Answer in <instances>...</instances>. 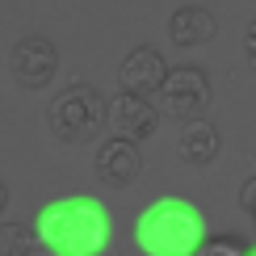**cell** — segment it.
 <instances>
[{
	"label": "cell",
	"instance_id": "cell-1",
	"mask_svg": "<svg viewBox=\"0 0 256 256\" xmlns=\"http://www.w3.org/2000/svg\"><path fill=\"white\" fill-rule=\"evenodd\" d=\"M30 231H34L38 248L50 256H101L110 248L114 218L101 198L68 194L55 202H42Z\"/></svg>",
	"mask_w": 256,
	"mask_h": 256
},
{
	"label": "cell",
	"instance_id": "cell-2",
	"mask_svg": "<svg viewBox=\"0 0 256 256\" xmlns=\"http://www.w3.org/2000/svg\"><path fill=\"white\" fill-rule=\"evenodd\" d=\"M206 236L210 227H206L202 206L176 194L156 198L134 218V248L143 256H194L206 244Z\"/></svg>",
	"mask_w": 256,
	"mask_h": 256
},
{
	"label": "cell",
	"instance_id": "cell-3",
	"mask_svg": "<svg viewBox=\"0 0 256 256\" xmlns=\"http://www.w3.org/2000/svg\"><path fill=\"white\" fill-rule=\"evenodd\" d=\"M46 126H50V134H55V138H63V143L92 138L105 126V97L92 88L88 80H72L68 88L50 101Z\"/></svg>",
	"mask_w": 256,
	"mask_h": 256
},
{
	"label": "cell",
	"instance_id": "cell-4",
	"mask_svg": "<svg viewBox=\"0 0 256 256\" xmlns=\"http://www.w3.org/2000/svg\"><path fill=\"white\" fill-rule=\"evenodd\" d=\"M156 97H160V114L176 122H194L210 105V76L202 68H168Z\"/></svg>",
	"mask_w": 256,
	"mask_h": 256
},
{
	"label": "cell",
	"instance_id": "cell-5",
	"mask_svg": "<svg viewBox=\"0 0 256 256\" xmlns=\"http://www.w3.org/2000/svg\"><path fill=\"white\" fill-rule=\"evenodd\" d=\"M8 72L21 88H46L59 72V46L42 34H26L8 50Z\"/></svg>",
	"mask_w": 256,
	"mask_h": 256
},
{
	"label": "cell",
	"instance_id": "cell-6",
	"mask_svg": "<svg viewBox=\"0 0 256 256\" xmlns=\"http://www.w3.org/2000/svg\"><path fill=\"white\" fill-rule=\"evenodd\" d=\"M105 122H110L114 138H126V143H143V138L156 134L160 126V110L143 97H130V92H118L110 105H105Z\"/></svg>",
	"mask_w": 256,
	"mask_h": 256
},
{
	"label": "cell",
	"instance_id": "cell-7",
	"mask_svg": "<svg viewBox=\"0 0 256 256\" xmlns=\"http://www.w3.org/2000/svg\"><path fill=\"white\" fill-rule=\"evenodd\" d=\"M92 172L105 189H126L134 185L138 172H143V152H138L134 143H126V138H105L97 147V156H92Z\"/></svg>",
	"mask_w": 256,
	"mask_h": 256
},
{
	"label": "cell",
	"instance_id": "cell-8",
	"mask_svg": "<svg viewBox=\"0 0 256 256\" xmlns=\"http://www.w3.org/2000/svg\"><path fill=\"white\" fill-rule=\"evenodd\" d=\"M164 76H168V63H164V55H160L156 46H134V50H126V59H122V68H118L122 92L143 97V101H152L156 92H160Z\"/></svg>",
	"mask_w": 256,
	"mask_h": 256
},
{
	"label": "cell",
	"instance_id": "cell-9",
	"mask_svg": "<svg viewBox=\"0 0 256 256\" xmlns=\"http://www.w3.org/2000/svg\"><path fill=\"white\" fill-rule=\"evenodd\" d=\"M214 156H218V126L214 122L194 118V122L180 126V134H176V160L180 164L206 168V164H214Z\"/></svg>",
	"mask_w": 256,
	"mask_h": 256
},
{
	"label": "cell",
	"instance_id": "cell-10",
	"mask_svg": "<svg viewBox=\"0 0 256 256\" xmlns=\"http://www.w3.org/2000/svg\"><path fill=\"white\" fill-rule=\"evenodd\" d=\"M214 34H218V21L202 4H180V8H172V17H168V38H172L176 46H202V42H210Z\"/></svg>",
	"mask_w": 256,
	"mask_h": 256
},
{
	"label": "cell",
	"instance_id": "cell-11",
	"mask_svg": "<svg viewBox=\"0 0 256 256\" xmlns=\"http://www.w3.org/2000/svg\"><path fill=\"white\" fill-rule=\"evenodd\" d=\"M34 252H38V240L30 231V222H21V218L0 222V256H34Z\"/></svg>",
	"mask_w": 256,
	"mask_h": 256
},
{
	"label": "cell",
	"instance_id": "cell-12",
	"mask_svg": "<svg viewBox=\"0 0 256 256\" xmlns=\"http://www.w3.org/2000/svg\"><path fill=\"white\" fill-rule=\"evenodd\" d=\"M194 256H248V248H244V240H236V236H206V244H202Z\"/></svg>",
	"mask_w": 256,
	"mask_h": 256
},
{
	"label": "cell",
	"instance_id": "cell-13",
	"mask_svg": "<svg viewBox=\"0 0 256 256\" xmlns=\"http://www.w3.org/2000/svg\"><path fill=\"white\" fill-rule=\"evenodd\" d=\"M244 59H248V68L256 72V21L244 26Z\"/></svg>",
	"mask_w": 256,
	"mask_h": 256
},
{
	"label": "cell",
	"instance_id": "cell-14",
	"mask_svg": "<svg viewBox=\"0 0 256 256\" xmlns=\"http://www.w3.org/2000/svg\"><path fill=\"white\" fill-rule=\"evenodd\" d=\"M240 206L248 210V214L256 210V176H252V180H244V189H240Z\"/></svg>",
	"mask_w": 256,
	"mask_h": 256
},
{
	"label": "cell",
	"instance_id": "cell-15",
	"mask_svg": "<svg viewBox=\"0 0 256 256\" xmlns=\"http://www.w3.org/2000/svg\"><path fill=\"white\" fill-rule=\"evenodd\" d=\"M4 206H8V185L0 180V214H4Z\"/></svg>",
	"mask_w": 256,
	"mask_h": 256
},
{
	"label": "cell",
	"instance_id": "cell-16",
	"mask_svg": "<svg viewBox=\"0 0 256 256\" xmlns=\"http://www.w3.org/2000/svg\"><path fill=\"white\" fill-rule=\"evenodd\" d=\"M248 256H256V244H252V248H248Z\"/></svg>",
	"mask_w": 256,
	"mask_h": 256
},
{
	"label": "cell",
	"instance_id": "cell-17",
	"mask_svg": "<svg viewBox=\"0 0 256 256\" xmlns=\"http://www.w3.org/2000/svg\"><path fill=\"white\" fill-rule=\"evenodd\" d=\"M252 218H256V210H252Z\"/></svg>",
	"mask_w": 256,
	"mask_h": 256
}]
</instances>
